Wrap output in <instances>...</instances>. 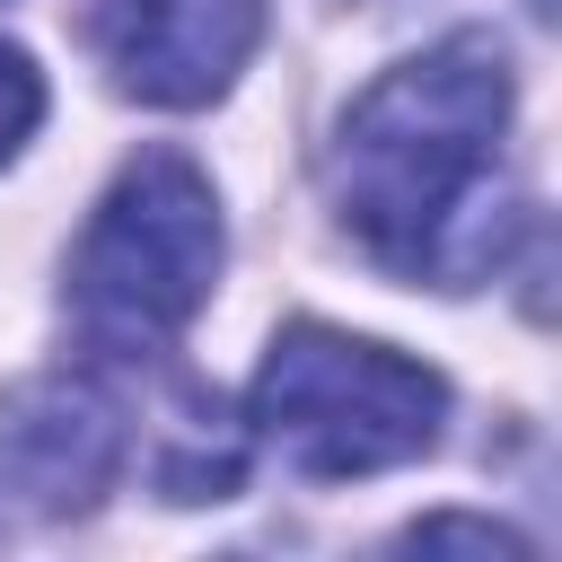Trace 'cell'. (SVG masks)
<instances>
[{
  "label": "cell",
  "instance_id": "1",
  "mask_svg": "<svg viewBox=\"0 0 562 562\" xmlns=\"http://www.w3.org/2000/svg\"><path fill=\"white\" fill-rule=\"evenodd\" d=\"M509 53L483 26H457L395 70H378L325 158L334 211L369 263L430 290H474L509 246L501 140H509Z\"/></svg>",
  "mask_w": 562,
  "mask_h": 562
},
{
  "label": "cell",
  "instance_id": "2",
  "mask_svg": "<svg viewBox=\"0 0 562 562\" xmlns=\"http://www.w3.org/2000/svg\"><path fill=\"white\" fill-rule=\"evenodd\" d=\"M220 193L184 149H140L88 211L70 263H61V307L70 334L97 360H149L167 351L220 281Z\"/></svg>",
  "mask_w": 562,
  "mask_h": 562
},
{
  "label": "cell",
  "instance_id": "3",
  "mask_svg": "<svg viewBox=\"0 0 562 562\" xmlns=\"http://www.w3.org/2000/svg\"><path fill=\"white\" fill-rule=\"evenodd\" d=\"M246 422L290 474L351 483V474H386V465H413L439 448L448 378L369 334L307 316V325L272 334V351L246 386Z\"/></svg>",
  "mask_w": 562,
  "mask_h": 562
},
{
  "label": "cell",
  "instance_id": "4",
  "mask_svg": "<svg viewBox=\"0 0 562 562\" xmlns=\"http://www.w3.org/2000/svg\"><path fill=\"white\" fill-rule=\"evenodd\" d=\"M123 474V404L88 369H53L0 395V492L44 518L88 509Z\"/></svg>",
  "mask_w": 562,
  "mask_h": 562
},
{
  "label": "cell",
  "instance_id": "5",
  "mask_svg": "<svg viewBox=\"0 0 562 562\" xmlns=\"http://www.w3.org/2000/svg\"><path fill=\"white\" fill-rule=\"evenodd\" d=\"M105 70L140 105H211L263 35V0H105Z\"/></svg>",
  "mask_w": 562,
  "mask_h": 562
},
{
  "label": "cell",
  "instance_id": "6",
  "mask_svg": "<svg viewBox=\"0 0 562 562\" xmlns=\"http://www.w3.org/2000/svg\"><path fill=\"white\" fill-rule=\"evenodd\" d=\"M35 123H44V70H35L18 44H0V167L26 149Z\"/></svg>",
  "mask_w": 562,
  "mask_h": 562
},
{
  "label": "cell",
  "instance_id": "7",
  "mask_svg": "<svg viewBox=\"0 0 562 562\" xmlns=\"http://www.w3.org/2000/svg\"><path fill=\"white\" fill-rule=\"evenodd\" d=\"M404 544H474V553H501V562H527V544L509 536V527H492V518H422Z\"/></svg>",
  "mask_w": 562,
  "mask_h": 562
}]
</instances>
